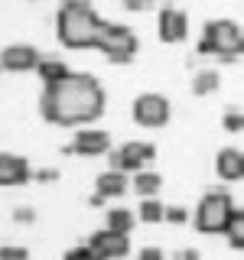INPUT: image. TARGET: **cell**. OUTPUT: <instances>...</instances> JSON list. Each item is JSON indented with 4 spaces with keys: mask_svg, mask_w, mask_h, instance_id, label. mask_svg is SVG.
<instances>
[{
    "mask_svg": "<svg viewBox=\"0 0 244 260\" xmlns=\"http://www.w3.org/2000/svg\"><path fill=\"white\" fill-rule=\"evenodd\" d=\"M140 260H163V250L160 247H143L140 250Z\"/></svg>",
    "mask_w": 244,
    "mask_h": 260,
    "instance_id": "obj_28",
    "label": "cell"
},
{
    "mask_svg": "<svg viewBox=\"0 0 244 260\" xmlns=\"http://www.w3.org/2000/svg\"><path fill=\"white\" fill-rule=\"evenodd\" d=\"M218 88V72L215 69H199L192 78V91L195 94H211Z\"/></svg>",
    "mask_w": 244,
    "mask_h": 260,
    "instance_id": "obj_18",
    "label": "cell"
},
{
    "mask_svg": "<svg viewBox=\"0 0 244 260\" xmlns=\"http://www.w3.org/2000/svg\"><path fill=\"white\" fill-rule=\"evenodd\" d=\"M234 215H238V205H234L231 195L225 189H208L202 195L192 221H195V228H199L202 234H225V228H228V221H231Z\"/></svg>",
    "mask_w": 244,
    "mask_h": 260,
    "instance_id": "obj_3",
    "label": "cell"
},
{
    "mask_svg": "<svg viewBox=\"0 0 244 260\" xmlns=\"http://www.w3.org/2000/svg\"><path fill=\"white\" fill-rule=\"evenodd\" d=\"M225 234H228V241H231V247H241V244H244V215H241V211L228 221Z\"/></svg>",
    "mask_w": 244,
    "mask_h": 260,
    "instance_id": "obj_20",
    "label": "cell"
},
{
    "mask_svg": "<svg viewBox=\"0 0 244 260\" xmlns=\"http://www.w3.org/2000/svg\"><path fill=\"white\" fill-rule=\"evenodd\" d=\"M189 32V16L179 7H163L160 10V39L163 43H182Z\"/></svg>",
    "mask_w": 244,
    "mask_h": 260,
    "instance_id": "obj_11",
    "label": "cell"
},
{
    "mask_svg": "<svg viewBox=\"0 0 244 260\" xmlns=\"http://www.w3.org/2000/svg\"><path fill=\"white\" fill-rule=\"evenodd\" d=\"M140 211H137V218L140 221H146V224H157V221H163V202L160 199H140V205H137Z\"/></svg>",
    "mask_w": 244,
    "mask_h": 260,
    "instance_id": "obj_19",
    "label": "cell"
},
{
    "mask_svg": "<svg viewBox=\"0 0 244 260\" xmlns=\"http://www.w3.org/2000/svg\"><path fill=\"white\" fill-rule=\"evenodd\" d=\"M33 176H36L39 179V182H55V179H59V169H36V173H33Z\"/></svg>",
    "mask_w": 244,
    "mask_h": 260,
    "instance_id": "obj_25",
    "label": "cell"
},
{
    "mask_svg": "<svg viewBox=\"0 0 244 260\" xmlns=\"http://www.w3.org/2000/svg\"><path fill=\"white\" fill-rule=\"evenodd\" d=\"M108 150H111L108 130H78L75 140L69 146H62V153H78V156H101Z\"/></svg>",
    "mask_w": 244,
    "mask_h": 260,
    "instance_id": "obj_10",
    "label": "cell"
},
{
    "mask_svg": "<svg viewBox=\"0 0 244 260\" xmlns=\"http://www.w3.org/2000/svg\"><path fill=\"white\" fill-rule=\"evenodd\" d=\"M36 72H39V78H43V88H49V85H59L62 78H69V75H72V72H69V65H65L62 59H39Z\"/></svg>",
    "mask_w": 244,
    "mask_h": 260,
    "instance_id": "obj_15",
    "label": "cell"
},
{
    "mask_svg": "<svg viewBox=\"0 0 244 260\" xmlns=\"http://www.w3.org/2000/svg\"><path fill=\"white\" fill-rule=\"evenodd\" d=\"M137 36L130 26H120V23H108L104 20L101 32H98L95 39V49H101L104 55H108V62H130L137 55Z\"/></svg>",
    "mask_w": 244,
    "mask_h": 260,
    "instance_id": "obj_5",
    "label": "cell"
},
{
    "mask_svg": "<svg viewBox=\"0 0 244 260\" xmlns=\"http://www.w3.org/2000/svg\"><path fill=\"white\" fill-rule=\"evenodd\" d=\"M13 218H16V221H23V224H29L33 218H36V211H33L29 205H23V208H16V211H13Z\"/></svg>",
    "mask_w": 244,
    "mask_h": 260,
    "instance_id": "obj_26",
    "label": "cell"
},
{
    "mask_svg": "<svg viewBox=\"0 0 244 260\" xmlns=\"http://www.w3.org/2000/svg\"><path fill=\"white\" fill-rule=\"evenodd\" d=\"M163 221H173V224H182V221H189V211H186L182 205H173V208H163Z\"/></svg>",
    "mask_w": 244,
    "mask_h": 260,
    "instance_id": "obj_22",
    "label": "cell"
},
{
    "mask_svg": "<svg viewBox=\"0 0 244 260\" xmlns=\"http://www.w3.org/2000/svg\"><path fill=\"white\" fill-rule=\"evenodd\" d=\"M104 26V16L85 0H69L55 13V29H59L62 46L69 49H92L98 32Z\"/></svg>",
    "mask_w": 244,
    "mask_h": 260,
    "instance_id": "obj_2",
    "label": "cell"
},
{
    "mask_svg": "<svg viewBox=\"0 0 244 260\" xmlns=\"http://www.w3.org/2000/svg\"><path fill=\"white\" fill-rule=\"evenodd\" d=\"M137 215L130 208H108V231H117V234H130Z\"/></svg>",
    "mask_w": 244,
    "mask_h": 260,
    "instance_id": "obj_17",
    "label": "cell"
},
{
    "mask_svg": "<svg viewBox=\"0 0 244 260\" xmlns=\"http://www.w3.org/2000/svg\"><path fill=\"white\" fill-rule=\"evenodd\" d=\"M29 250L23 244H0V260H26Z\"/></svg>",
    "mask_w": 244,
    "mask_h": 260,
    "instance_id": "obj_21",
    "label": "cell"
},
{
    "mask_svg": "<svg viewBox=\"0 0 244 260\" xmlns=\"http://www.w3.org/2000/svg\"><path fill=\"white\" fill-rule=\"evenodd\" d=\"M127 176L124 173H114V169H104L101 176L95 179V195H101V199H120V195L127 192Z\"/></svg>",
    "mask_w": 244,
    "mask_h": 260,
    "instance_id": "obj_14",
    "label": "cell"
},
{
    "mask_svg": "<svg viewBox=\"0 0 244 260\" xmlns=\"http://www.w3.org/2000/svg\"><path fill=\"white\" fill-rule=\"evenodd\" d=\"M244 49L241 26L234 20H208L205 36L199 39V55H222V59H238Z\"/></svg>",
    "mask_w": 244,
    "mask_h": 260,
    "instance_id": "obj_4",
    "label": "cell"
},
{
    "mask_svg": "<svg viewBox=\"0 0 244 260\" xmlns=\"http://www.w3.org/2000/svg\"><path fill=\"white\" fill-rule=\"evenodd\" d=\"M169 98L160 91H143L134 98V120L140 127H166L169 124Z\"/></svg>",
    "mask_w": 244,
    "mask_h": 260,
    "instance_id": "obj_7",
    "label": "cell"
},
{
    "mask_svg": "<svg viewBox=\"0 0 244 260\" xmlns=\"http://www.w3.org/2000/svg\"><path fill=\"white\" fill-rule=\"evenodd\" d=\"M65 260H92V250L81 244V247H72V250H65Z\"/></svg>",
    "mask_w": 244,
    "mask_h": 260,
    "instance_id": "obj_24",
    "label": "cell"
},
{
    "mask_svg": "<svg viewBox=\"0 0 244 260\" xmlns=\"http://www.w3.org/2000/svg\"><path fill=\"white\" fill-rule=\"evenodd\" d=\"M134 192L140 195V199H157L160 185H163V176L160 173H150V169H140V173H134Z\"/></svg>",
    "mask_w": 244,
    "mask_h": 260,
    "instance_id": "obj_16",
    "label": "cell"
},
{
    "mask_svg": "<svg viewBox=\"0 0 244 260\" xmlns=\"http://www.w3.org/2000/svg\"><path fill=\"white\" fill-rule=\"evenodd\" d=\"M215 173H218V179H225V182H238V179L244 176V153L238 150V146H225V150H218Z\"/></svg>",
    "mask_w": 244,
    "mask_h": 260,
    "instance_id": "obj_13",
    "label": "cell"
},
{
    "mask_svg": "<svg viewBox=\"0 0 244 260\" xmlns=\"http://www.w3.org/2000/svg\"><path fill=\"white\" fill-rule=\"evenodd\" d=\"M39 65V49L29 43H10L0 52V69L7 72H33Z\"/></svg>",
    "mask_w": 244,
    "mask_h": 260,
    "instance_id": "obj_9",
    "label": "cell"
},
{
    "mask_svg": "<svg viewBox=\"0 0 244 260\" xmlns=\"http://www.w3.org/2000/svg\"><path fill=\"white\" fill-rule=\"evenodd\" d=\"M104 94L101 81L88 72H72L69 78H62L59 85L43 88L39 98V111L46 120L62 127H78V124H92L104 114Z\"/></svg>",
    "mask_w": 244,
    "mask_h": 260,
    "instance_id": "obj_1",
    "label": "cell"
},
{
    "mask_svg": "<svg viewBox=\"0 0 244 260\" xmlns=\"http://www.w3.org/2000/svg\"><path fill=\"white\" fill-rule=\"evenodd\" d=\"M85 247L92 250V260H114V257H124L130 250V234H117V231H95L92 238L85 241Z\"/></svg>",
    "mask_w": 244,
    "mask_h": 260,
    "instance_id": "obj_8",
    "label": "cell"
},
{
    "mask_svg": "<svg viewBox=\"0 0 244 260\" xmlns=\"http://www.w3.org/2000/svg\"><path fill=\"white\" fill-rule=\"evenodd\" d=\"M153 156H157V146H153V143H146V140H127V143H120L108 159H111L114 173H124L127 176V173H140Z\"/></svg>",
    "mask_w": 244,
    "mask_h": 260,
    "instance_id": "obj_6",
    "label": "cell"
},
{
    "mask_svg": "<svg viewBox=\"0 0 244 260\" xmlns=\"http://www.w3.org/2000/svg\"><path fill=\"white\" fill-rule=\"evenodd\" d=\"M222 124L225 130H231V134H238L241 124H244V117H241V111H225V117H222Z\"/></svg>",
    "mask_w": 244,
    "mask_h": 260,
    "instance_id": "obj_23",
    "label": "cell"
},
{
    "mask_svg": "<svg viewBox=\"0 0 244 260\" xmlns=\"http://www.w3.org/2000/svg\"><path fill=\"white\" fill-rule=\"evenodd\" d=\"M176 260H202V257L195 247H182V250H176Z\"/></svg>",
    "mask_w": 244,
    "mask_h": 260,
    "instance_id": "obj_27",
    "label": "cell"
},
{
    "mask_svg": "<svg viewBox=\"0 0 244 260\" xmlns=\"http://www.w3.org/2000/svg\"><path fill=\"white\" fill-rule=\"evenodd\" d=\"M33 179L29 159L13 156V153H0V185H23Z\"/></svg>",
    "mask_w": 244,
    "mask_h": 260,
    "instance_id": "obj_12",
    "label": "cell"
}]
</instances>
